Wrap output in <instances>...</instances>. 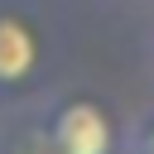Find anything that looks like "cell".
<instances>
[{"mask_svg":"<svg viewBox=\"0 0 154 154\" xmlns=\"http://www.w3.org/2000/svg\"><path fill=\"white\" fill-rule=\"evenodd\" d=\"M0 154H58V140L43 116V96L0 111Z\"/></svg>","mask_w":154,"mask_h":154,"instance_id":"3","label":"cell"},{"mask_svg":"<svg viewBox=\"0 0 154 154\" xmlns=\"http://www.w3.org/2000/svg\"><path fill=\"white\" fill-rule=\"evenodd\" d=\"M101 5H111V10H144V5H154V0H101Z\"/></svg>","mask_w":154,"mask_h":154,"instance_id":"5","label":"cell"},{"mask_svg":"<svg viewBox=\"0 0 154 154\" xmlns=\"http://www.w3.org/2000/svg\"><path fill=\"white\" fill-rule=\"evenodd\" d=\"M149 63H154V34H149Z\"/></svg>","mask_w":154,"mask_h":154,"instance_id":"6","label":"cell"},{"mask_svg":"<svg viewBox=\"0 0 154 154\" xmlns=\"http://www.w3.org/2000/svg\"><path fill=\"white\" fill-rule=\"evenodd\" d=\"M120 154H154V101L125 120V135H120Z\"/></svg>","mask_w":154,"mask_h":154,"instance_id":"4","label":"cell"},{"mask_svg":"<svg viewBox=\"0 0 154 154\" xmlns=\"http://www.w3.org/2000/svg\"><path fill=\"white\" fill-rule=\"evenodd\" d=\"M63 53L67 19L58 0H0V111L48 96Z\"/></svg>","mask_w":154,"mask_h":154,"instance_id":"1","label":"cell"},{"mask_svg":"<svg viewBox=\"0 0 154 154\" xmlns=\"http://www.w3.org/2000/svg\"><path fill=\"white\" fill-rule=\"evenodd\" d=\"M43 116L58 154H120L125 120H116L106 96L91 87H53L43 96Z\"/></svg>","mask_w":154,"mask_h":154,"instance_id":"2","label":"cell"}]
</instances>
